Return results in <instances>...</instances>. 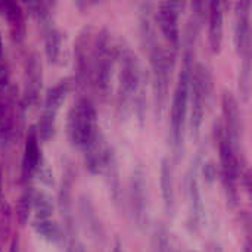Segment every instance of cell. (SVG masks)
<instances>
[{
  "mask_svg": "<svg viewBox=\"0 0 252 252\" xmlns=\"http://www.w3.org/2000/svg\"><path fill=\"white\" fill-rule=\"evenodd\" d=\"M68 252H84L81 250L80 244L77 242V239H69V248H68Z\"/></svg>",
  "mask_w": 252,
  "mask_h": 252,
  "instance_id": "27",
  "label": "cell"
},
{
  "mask_svg": "<svg viewBox=\"0 0 252 252\" xmlns=\"http://www.w3.org/2000/svg\"><path fill=\"white\" fill-rule=\"evenodd\" d=\"M0 196H1V170H0Z\"/></svg>",
  "mask_w": 252,
  "mask_h": 252,
  "instance_id": "29",
  "label": "cell"
},
{
  "mask_svg": "<svg viewBox=\"0 0 252 252\" xmlns=\"http://www.w3.org/2000/svg\"><path fill=\"white\" fill-rule=\"evenodd\" d=\"M151 59V75H152V93H154V103L157 115L161 118L165 112L167 100H168V90L170 81L173 75V69L176 65L177 52L168 46H162L159 41L154 47L148 50Z\"/></svg>",
  "mask_w": 252,
  "mask_h": 252,
  "instance_id": "4",
  "label": "cell"
},
{
  "mask_svg": "<svg viewBox=\"0 0 252 252\" xmlns=\"http://www.w3.org/2000/svg\"><path fill=\"white\" fill-rule=\"evenodd\" d=\"M71 78H61L56 84L47 89L44 94V108L43 112H49L53 115H58V111L61 109L63 100L66 99V94L71 89Z\"/></svg>",
  "mask_w": 252,
  "mask_h": 252,
  "instance_id": "20",
  "label": "cell"
},
{
  "mask_svg": "<svg viewBox=\"0 0 252 252\" xmlns=\"http://www.w3.org/2000/svg\"><path fill=\"white\" fill-rule=\"evenodd\" d=\"M43 162L44 161H43L41 148H40V137L37 134L35 127H31L27 134V140H25V146H24L22 165H21L22 180L27 182L34 174H37V171Z\"/></svg>",
  "mask_w": 252,
  "mask_h": 252,
  "instance_id": "16",
  "label": "cell"
},
{
  "mask_svg": "<svg viewBox=\"0 0 252 252\" xmlns=\"http://www.w3.org/2000/svg\"><path fill=\"white\" fill-rule=\"evenodd\" d=\"M185 7L186 3L183 1H162L155 9V22L158 24L161 34L167 41V46L176 52L180 47L179 18Z\"/></svg>",
  "mask_w": 252,
  "mask_h": 252,
  "instance_id": "8",
  "label": "cell"
},
{
  "mask_svg": "<svg viewBox=\"0 0 252 252\" xmlns=\"http://www.w3.org/2000/svg\"><path fill=\"white\" fill-rule=\"evenodd\" d=\"M43 83L41 62L35 52H31L25 59V90H24V106H34L40 99Z\"/></svg>",
  "mask_w": 252,
  "mask_h": 252,
  "instance_id": "15",
  "label": "cell"
},
{
  "mask_svg": "<svg viewBox=\"0 0 252 252\" xmlns=\"http://www.w3.org/2000/svg\"><path fill=\"white\" fill-rule=\"evenodd\" d=\"M195 65V63H193ZM193 65L182 63L177 83L173 93L171 102V117H170V139L176 158H180V154L185 148V131L188 124V109H189V83Z\"/></svg>",
  "mask_w": 252,
  "mask_h": 252,
  "instance_id": "3",
  "label": "cell"
},
{
  "mask_svg": "<svg viewBox=\"0 0 252 252\" xmlns=\"http://www.w3.org/2000/svg\"><path fill=\"white\" fill-rule=\"evenodd\" d=\"M118 43L115 41L108 28L96 31L93 50H92V63H90V81L102 96L109 93L112 71L117 65L118 56Z\"/></svg>",
  "mask_w": 252,
  "mask_h": 252,
  "instance_id": "2",
  "label": "cell"
},
{
  "mask_svg": "<svg viewBox=\"0 0 252 252\" xmlns=\"http://www.w3.org/2000/svg\"><path fill=\"white\" fill-rule=\"evenodd\" d=\"M80 213H81V217L86 223V226L89 227L90 233L93 238L96 239H103L105 236V230H103V226H102V221L99 220V216L96 213V208L94 205L92 204L90 198L83 195L80 198Z\"/></svg>",
  "mask_w": 252,
  "mask_h": 252,
  "instance_id": "21",
  "label": "cell"
},
{
  "mask_svg": "<svg viewBox=\"0 0 252 252\" xmlns=\"http://www.w3.org/2000/svg\"><path fill=\"white\" fill-rule=\"evenodd\" d=\"M32 229L41 239L52 244H58L63 238L59 224L53 219H34Z\"/></svg>",
  "mask_w": 252,
  "mask_h": 252,
  "instance_id": "22",
  "label": "cell"
},
{
  "mask_svg": "<svg viewBox=\"0 0 252 252\" xmlns=\"http://www.w3.org/2000/svg\"><path fill=\"white\" fill-rule=\"evenodd\" d=\"M159 185L162 193V202L167 214L174 216L176 213V186H174V171L173 165L168 158L161 161V171H159Z\"/></svg>",
  "mask_w": 252,
  "mask_h": 252,
  "instance_id": "19",
  "label": "cell"
},
{
  "mask_svg": "<svg viewBox=\"0 0 252 252\" xmlns=\"http://www.w3.org/2000/svg\"><path fill=\"white\" fill-rule=\"evenodd\" d=\"M216 142L219 146L220 155V176L227 195V201L230 205H236L238 202V180H239V151L232 143L221 123H217L214 128Z\"/></svg>",
  "mask_w": 252,
  "mask_h": 252,
  "instance_id": "7",
  "label": "cell"
},
{
  "mask_svg": "<svg viewBox=\"0 0 252 252\" xmlns=\"http://www.w3.org/2000/svg\"><path fill=\"white\" fill-rule=\"evenodd\" d=\"M114 151L109 146L102 130L83 148V159L86 168L92 174H102L109 159L114 157Z\"/></svg>",
  "mask_w": 252,
  "mask_h": 252,
  "instance_id": "12",
  "label": "cell"
},
{
  "mask_svg": "<svg viewBox=\"0 0 252 252\" xmlns=\"http://www.w3.org/2000/svg\"><path fill=\"white\" fill-rule=\"evenodd\" d=\"M32 190L34 188H27L21 193L16 204V219L22 226L28 221V217L32 211Z\"/></svg>",
  "mask_w": 252,
  "mask_h": 252,
  "instance_id": "23",
  "label": "cell"
},
{
  "mask_svg": "<svg viewBox=\"0 0 252 252\" xmlns=\"http://www.w3.org/2000/svg\"><path fill=\"white\" fill-rule=\"evenodd\" d=\"M148 182L146 173L142 165H137L130 177L128 183V205L133 219L139 226H143L148 220Z\"/></svg>",
  "mask_w": 252,
  "mask_h": 252,
  "instance_id": "9",
  "label": "cell"
},
{
  "mask_svg": "<svg viewBox=\"0 0 252 252\" xmlns=\"http://www.w3.org/2000/svg\"><path fill=\"white\" fill-rule=\"evenodd\" d=\"M0 15L7 21L12 38L16 43H21L25 38V15L24 9L16 1L1 0L0 1Z\"/></svg>",
  "mask_w": 252,
  "mask_h": 252,
  "instance_id": "18",
  "label": "cell"
},
{
  "mask_svg": "<svg viewBox=\"0 0 252 252\" xmlns=\"http://www.w3.org/2000/svg\"><path fill=\"white\" fill-rule=\"evenodd\" d=\"M199 162L195 161L189 168L186 188H188V205H189V224L192 227H199L205 217V208L199 186Z\"/></svg>",
  "mask_w": 252,
  "mask_h": 252,
  "instance_id": "14",
  "label": "cell"
},
{
  "mask_svg": "<svg viewBox=\"0 0 252 252\" xmlns=\"http://www.w3.org/2000/svg\"><path fill=\"white\" fill-rule=\"evenodd\" d=\"M112 252H126V250H124V247H123V244L120 241H115V244L112 247Z\"/></svg>",
  "mask_w": 252,
  "mask_h": 252,
  "instance_id": "28",
  "label": "cell"
},
{
  "mask_svg": "<svg viewBox=\"0 0 252 252\" xmlns=\"http://www.w3.org/2000/svg\"><path fill=\"white\" fill-rule=\"evenodd\" d=\"M207 19H208V41L211 50L219 53L223 44V32H224V10L223 3L213 0L208 1L207 9Z\"/></svg>",
  "mask_w": 252,
  "mask_h": 252,
  "instance_id": "17",
  "label": "cell"
},
{
  "mask_svg": "<svg viewBox=\"0 0 252 252\" xmlns=\"http://www.w3.org/2000/svg\"><path fill=\"white\" fill-rule=\"evenodd\" d=\"M239 93L244 100H248L251 93V55L244 58L239 69Z\"/></svg>",
  "mask_w": 252,
  "mask_h": 252,
  "instance_id": "24",
  "label": "cell"
},
{
  "mask_svg": "<svg viewBox=\"0 0 252 252\" xmlns=\"http://www.w3.org/2000/svg\"><path fill=\"white\" fill-rule=\"evenodd\" d=\"M100 131L94 103L86 97H78L66 115V136L69 143L81 149Z\"/></svg>",
  "mask_w": 252,
  "mask_h": 252,
  "instance_id": "5",
  "label": "cell"
},
{
  "mask_svg": "<svg viewBox=\"0 0 252 252\" xmlns=\"http://www.w3.org/2000/svg\"><path fill=\"white\" fill-rule=\"evenodd\" d=\"M118 86L117 100L121 114L136 112L139 120H143L146 106V77L143 74L139 56L124 43H118Z\"/></svg>",
  "mask_w": 252,
  "mask_h": 252,
  "instance_id": "1",
  "label": "cell"
},
{
  "mask_svg": "<svg viewBox=\"0 0 252 252\" xmlns=\"http://www.w3.org/2000/svg\"><path fill=\"white\" fill-rule=\"evenodd\" d=\"M94 27L86 25L80 32L74 44V71L75 81L78 84H89L90 81V63L92 50L94 41Z\"/></svg>",
  "mask_w": 252,
  "mask_h": 252,
  "instance_id": "10",
  "label": "cell"
},
{
  "mask_svg": "<svg viewBox=\"0 0 252 252\" xmlns=\"http://www.w3.org/2000/svg\"><path fill=\"white\" fill-rule=\"evenodd\" d=\"M221 111H223V127L230 137L235 148L239 151L242 133H244V121H242V112L239 109L238 99L233 96L232 92H224L221 96Z\"/></svg>",
  "mask_w": 252,
  "mask_h": 252,
  "instance_id": "13",
  "label": "cell"
},
{
  "mask_svg": "<svg viewBox=\"0 0 252 252\" xmlns=\"http://www.w3.org/2000/svg\"><path fill=\"white\" fill-rule=\"evenodd\" d=\"M251 0H239L235 3L233 41L242 58L251 55Z\"/></svg>",
  "mask_w": 252,
  "mask_h": 252,
  "instance_id": "11",
  "label": "cell"
},
{
  "mask_svg": "<svg viewBox=\"0 0 252 252\" xmlns=\"http://www.w3.org/2000/svg\"><path fill=\"white\" fill-rule=\"evenodd\" d=\"M213 74L208 66L202 62H196L192 68L190 83H189V109H188V124L192 134H198L204 117L207 105L211 99L213 93Z\"/></svg>",
  "mask_w": 252,
  "mask_h": 252,
  "instance_id": "6",
  "label": "cell"
},
{
  "mask_svg": "<svg viewBox=\"0 0 252 252\" xmlns=\"http://www.w3.org/2000/svg\"><path fill=\"white\" fill-rule=\"evenodd\" d=\"M154 247L157 252H176L165 226H158L154 232Z\"/></svg>",
  "mask_w": 252,
  "mask_h": 252,
  "instance_id": "25",
  "label": "cell"
},
{
  "mask_svg": "<svg viewBox=\"0 0 252 252\" xmlns=\"http://www.w3.org/2000/svg\"><path fill=\"white\" fill-rule=\"evenodd\" d=\"M202 165H204V176L208 180H213L217 177V167L213 162H204Z\"/></svg>",
  "mask_w": 252,
  "mask_h": 252,
  "instance_id": "26",
  "label": "cell"
}]
</instances>
